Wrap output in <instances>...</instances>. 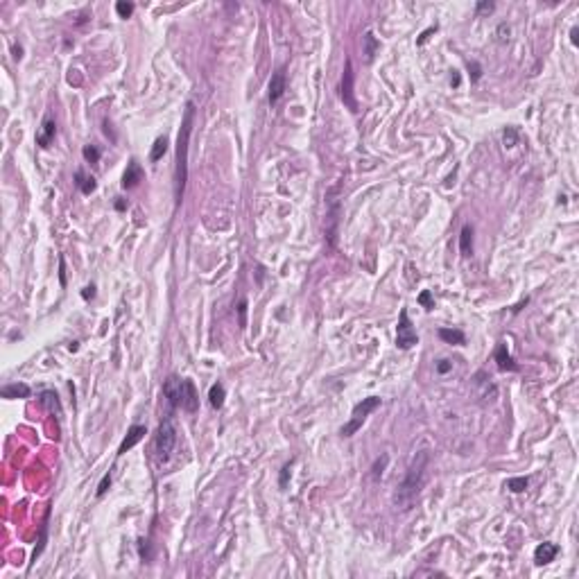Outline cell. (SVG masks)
Here are the masks:
<instances>
[{"label":"cell","instance_id":"obj_1","mask_svg":"<svg viewBox=\"0 0 579 579\" xmlns=\"http://www.w3.org/2000/svg\"><path fill=\"white\" fill-rule=\"evenodd\" d=\"M193 124H195V102H188L181 118V127H179V134H177V161H174V202H177V206H181L183 193H186L188 143H190V134H193Z\"/></svg>","mask_w":579,"mask_h":579},{"label":"cell","instance_id":"obj_2","mask_svg":"<svg viewBox=\"0 0 579 579\" xmlns=\"http://www.w3.org/2000/svg\"><path fill=\"white\" fill-rule=\"evenodd\" d=\"M428 464H430L428 451H418L416 455H414L412 464H410V468H408V475H405V480L398 484V491H396V496H394L396 507H401V509H410V507H412L414 498H416L418 491L423 489Z\"/></svg>","mask_w":579,"mask_h":579},{"label":"cell","instance_id":"obj_3","mask_svg":"<svg viewBox=\"0 0 579 579\" xmlns=\"http://www.w3.org/2000/svg\"><path fill=\"white\" fill-rule=\"evenodd\" d=\"M380 403H382V398L380 396H369V398H362V401L358 403L353 408V412H351V418H349V423H344L342 425V430H339V434L342 437H353L355 432H358L362 425H365V421H367V416H369L373 410H378L380 408Z\"/></svg>","mask_w":579,"mask_h":579},{"label":"cell","instance_id":"obj_4","mask_svg":"<svg viewBox=\"0 0 579 579\" xmlns=\"http://www.w3.org/2000/svg\"><path fill=\"white\" fill-rule=\"evenodd\" d=\"M174 444H177V430H174V423H172V418H163L161 425H159V432H156L154 437V455H156V461H167L172 455V451H174Z\"/></svg>","mask_w":579,"mask_h":579},{"label":"cell","instance_id":"obj_5","mask_svg":"<svg viewBox=\"0 0 579 579\" xmlns=\"http://www.w3.org/2000/svg\"><path fill=\"white\" fill-rule=\"evenodd\" d=\"M416 344H418L416 328L410 322L408 308H403L401 315H398V326H396V346L403 351H408V349H412V346H416Z\"/></svg>","mask_w":579,"mask_h":579},{"label":"cell","instance_id":"obj_6","mask_svg":"<svg viewBox=\"0 0 579 579\" xmlns=\"http://www.w3.org/2000/svg\"><path fill=\"white\" fill-rule=\"evenodd\" d=\"M353 64H351V59H346V64H344V73H342V84H339V97H342V102L346 109H351V111H358V100H355V91H353Z\"/></svg>","mask_w":579,"mask_h":579},{"label":"cell","instance_id":"obj_7","mask_svg":"<svg viewBox=\"0 0 579 579\" xmlns=\"http://www.w3.org/2000/svg\"><path fill=\"white\" fill-rule=\"evenodd\" d=\"M181 394H183V378H179V375H170V378L163 382V396L167 398L170 410L181 408Z\"/></svg>","mask_w":579,"mask_h":579},{"label":"cell","instance_id":"obj_8","mask_svg":"<svg viewBox=\"0 0 579 579\" xmlns=\"http://www.w3.org/2000/svg\"><path fill=\"white\" fill-rule=\"evenodd\" d=\"M181 408L186 412L195 414L199 410V396H197V387L193 380L183 378V394H181Z\"/></svg>","mask_w":579,"mask_h":579},{"label":"cell","instance_id":"obj_9","mask_svg":"<svg viewBox=\"0 0 579 579\" xmlns=\"http://www.w3.org/2000/svg\"><path fill=\"white\" fill-rule=\"evenodd\" d=\"M285 88H288V80H285V68H279L269 80V104H276L283 97Z\"/></svg>","mask_w":579,"mask_h":579},{"label":"cell","instance_id":"obj_10","mask_svg":"<svg viewBox=\"0 0 579 579\" xmlns=\"http://www.w3.org/2000/svg\"><path fill=\"white\" fill-rule=\"evenodd\" d=\"M143 177H145V172H143V167H140V163L136 161V159H131L127 170H124V174H123V188L124 190H131V188H136L143 181Z\"/></svg>","mask_w":579,"mask_h":579},{"label":"cell","instance_id":"obj_11","mask_svg":"<svg viewBox=\"0 0 579 579\" xmlns=\"http://www.w3.org/2000/svg\"><path fill=\"white\" fill-rule=\"evenodd\" d=\"M54 134H57V123H54L52 116H45V118H43V123H41V129H39V134H37V145H39V147H43V150H45V147H50Z\"/></svg>","mask_w":579,"mask_h":579},{"label":"cell","instance_id":"obj_12","mask_svg":"<svg viewBox=\"0 0 579 579\" xmlns=\"http://www.w3.org/2000/svg\"><path fill=\"white\" fill-rule=\"evenodd\" d=\"M559 554V545L557 543H541V545H537V550H534V563L537 566H547L550 561H554V557Z\"/></svg>","mask_w":579,"mask_h":579},{"label":"cell","instance_id":"obj_13","mask_svg":"<svg viewBox=\"0 0 579 579\" xmlns=\"http://www.w3.org/2000/svg\"><path fill=\"white\" fill-rule=\"evenodd\" d=\"M145 434H147V428L145 425H131V428L127 430V437L123 439V444H120L118 448V455H124L127 451H131L136 444H138L140 439H143Z\"/></svg>","mask_w":579,"mask_h":579},{"label":"cell","instance_id":"obj_14","mask_svg":"<svg viewBox=\"0 0 579 579\" xmlns=\"http://www.w3.org/2000/svg\"><path fill=\"white\" fill-rule=\"evenodd\" d=\"M494 360L498 362V367L502 371H518V365H516L514 358L509 355V351H507V344H504V342H500L498 346H496Z\"/></svg>","mask_w":579,"mask_h":579},{"label":"cell","instance_id":"obj_15","mask_svg":"<svg viewBox=\"0 0 579 579\" xmlns=\"http://www.w3.org/2000/svg\"><path fill=\"white\" fill-rule=\"evenodd\" d=\"M48 523H50V507H48V511H45V518H43V523H41V532H39V541H37V547H34V552H32L30 568H32L34 561H37V559L41 557V552L45 550V543H48Z\"/></svg>","mask_w":579,"mask_h":579},{"label":"cell","instance_id":"obj_16","mask_svg":"<svg viewBox=\"0 0 579 579\" xmlns=\"http://www.w3.org/2000/svg\"><path fill=\"white\" fill-rule=\"evenodd\" d=\"M0 396L9 398V401H14V398H27L30 396V387H27L25 382H11V385H5L0 389Z\"/></svg>","mask_w":579,"mask_h":579},{"label":"cell","instance_id":"obj_17","mask_svg":"<svg viewBox=\"0 0 579 579\" xmlns=\"http://www.w3.org/2000/svg\"><path fill=\"white\" fill-rule=\"evenodd\" d=\"M362 43H365V50H362V52H365V61L371 64L373 57L378 54V50H380V41H378V39L373 37V32L369 30V32H365V37H362Z\"/></svg>","mask_w":579,"mask_h":579},{"label":"cell","instance_id":"obj_18","mask_svg":"<svg viewBox=\"0 0 579 579\" xmlns=\"http://www.w3.org/2000/svg\"><path fill=\"white\" fill-rule=\"evenodd\" d=\"M75 183H77V188H80V193H82V195H91L93 190L97 188L95 177L86 174L84 170H77V172H75Z\"/></svg>","mask_w":579,"mask_h":579},{"label":"cell","instance_id":"obj_19","mask_svg":"<svg viewBox=\"0 0 579 579\" xmlns=\"http://www.w3.org/2000/svg\"><path fill=\"white\" fill-rule=\"evenodd\" d=\"M459 251L464 258H471L473 256V229L468 224L461 226V233H459Z\"/></svg>","mask_w":579,"mask_h":579},{"label":"cell","instance_id":"obj_20","mask_svg":"<svg viewBox=\"0 0 579 579\" xmlns=\"http://www.w3.org/2000/svg\"><path fill=\"white\" fill-rule=\"evenodd\" d=\"M224 398H226V389H224V385H222V382H215V385L210 387V392H208L210 408L222 410V405H224Z\"/></svg>","mask_w":579,"mask_h":579},{"label":"cell","instance_id":"obj_21","mask_svg":"<svg viewBox=\"0 0 579 579\" xmlns=\"http://www.w3.org/2000/svg\"><path fill=\"white\" fill-rule=\"evenodd\" d=\"M439 337L446 344H457V346L466 342V335L461 331H457V328H439Z\"/></svg>","mask_w":579,"mask_h":579},{"label":"cell","instance_id":"obj_22","mask_svg":"<svg viewBox=\"0 0 579 579\" xmlns=\"http://www.w3.org/2000/svg\"><path fill=\"white\" fill-rule=\"evenodd\" d=\"M165 152H167V138L165 136H161V138L154 140V147H152V152H150V159L152 161H159Z\"/></svg>","mask_w":579,"mask_h":579},{"label":"cell","instance_id":"obj_23","mask_svg":"<svg viewBox=\"0 0 579 579\" xmlns=\"http://www.w3.org/2000/svg\"><path fill=\"white\" fill-rule=\"evenodd\" d=\"M527 484H530L527 477H509V480H507V489L514 491V494H523L527 489Z\"/></svg>","mask_w":579,"mask_h":579},{"label":"cell","instance_id":"obj_24","mask_svg":"<svg viewBox=\"0 0 579 579\" xmlns=\"http://www.w3.org/2000/svg\"><path fill=\"white\" fill-rule=\"evenodd\" d=\"M41 403H43V405H48V408L52 410V412H54V410H57V412L61 414V408H59V396H57V394H54V392H43V394H41Z\"/></svg>","mask_w":579,"mask_h":579},{"label":"cell","instance_id":"obj_25","mask_svg":"<svg viewBox=\"0 0 579 579\" xmlns=\"http://www.w3.org/2000/svg\"><path fill=\"white\" fill-rule=\"evenodd\" d=\"M134 9H136L134 2H127V0H118V2H116V11H118L120 18H129L134 14Z\"/></svg>","mask_w":579,"mask_h":579},{"label":"cell","instance_id":"obj_26","mask_svg":"<svg viewBox=\"0 0 579 579\" xmlns=\"http://www.w3.org/2000/svg\"><path fill=\"white\" fill-rule=\"evenodd\" d=\"M82 154H84V159L88 163H97V161H100V150H97L95 145H84Z\"/></svg>","mask_w":579,"mask_h":579},{"label":"cell","instance_id":"obj_27","mask_svg":"<svg viewBox=\"0 0 579 579\" xmlns=\"http://www.w3.org/2000/svg\"><path fill=\"white\" fill-rule=\"evenodd\" d=\"M516 140H518V131H516L514 127L504 129V147H514Z\"/></svg>","mask_w":579,"mask_h":579},{"label":"cell","instance_id":"obj_28","mask_svg":"<svg viewBox=\"0 0 579 579\" xmlns=\"http://www.w3.org/2000/svg\"><path fill=\"white\" fill-rule=\"evenodd\" d=\"M238 322L242 328L247 326V299H240V303H238Z\"/></svg>","mask_w":579,"mask_h":579},{"label":"cell","instance_id":"obj_29","mask_svg":"<svg viewBox=\"0 0 579 579\" xmlns=\"http://www.w3.org/2000/svg\"><path fill=\"white\" fill-rule=\"evenodd\" d=\"M418 303L425 308V310H432L434 308V301H432V294H430V290H423L421 294H418Z\"/></svg>","mask_w":579,"mask_h":579},{"label":"cell","instance_id":"obj_30","mask_svg":"<svg viewBox=\"0 0 579 579\" xmlns=\"http://www.w3.org/2000/svg\"><path fill=\"white\" fill-rule=\"evenodd\" d=\"M111 480H113L111 473H107V475L100 480V484H97V498H102V496L109 491V487H111Z\"/></svg>","mask_w":579,"mask_h":579},{"label":"cell","instance_id":"obj_31","mask_svg":"<svg viewBox=\"0 0 579 579\" xmlns=\"http://www.w3.org/2000/svg\"><path fill=\"white\" fill-rule=\"evenodd\" d=\"M138 552H140V559H143V561H150V559H152V552H150V541H145V538H140V541H138Z\"/></svg>","mask_w":579,"mask_h":579},{"label":"cell","instance_id":"obj_32","mask_svg":"<svg viewBox=\"0 0 579 579\" xmlns=\"http://www.w3.org/2000/svg\"><path fill=\"white\" fill-rule=\"evenodd\" d=\"M290 475H292V461H288L283 466V471H281V480H279V484H281V489H285L288 487V480H290Z\"/></svg>","mask_w":579,"mask_h":579},{"label":"cell","instance_id":"obj_33","mask_svg":"<svg viewBox=\"0 0 579 579\" xmlns=\"http://www.w3.org/2000/svg\"><path fill=\"white\" fill-rule=\"evenodd\" d=\"M387 461H389V457L387 455H382V459H378L373 464V477H382V473H385V466H387Z\"/></svg>","mask_w":579,"mask_h":579},{"label":"cell","instance_id":"obj_34","mask_svg":"<svg viewBox=\"0 0 579 579\" xmlns=\"http://www.w3.org/2000/svg\"><path fill=\"white\" fill-rule=\"evenodd\" d=\"M468 70H471V80L473 82H477L480 77H482V66L477 64V61H471V64H468Z\"/></svg>","mask_w":579,"mask_h":579},{"label":"cell","instance_id":"obj_35","mask_svg":"<svg viewBox=\"0 0 579 579\" xmlns=\"http://www.w3.org/2000/svg\"><path fill=\"white\" fill-rule=\"evenodd\" d=\"M496 9V5L494 2H477V7H475V11H477V16L480 14H491V11Z\"/></svg>","mask_w":579,"mask_h":579},{"label":"cell","instance_id":"obj_36","mask_svg":"<svg viewBox=\"0 0 579 579\" xmlns=\"http://www.w3.org/2000/svg\"><path fill=\"white\" fill-rule=\"evenodd\" d=\"M82 299H86V301L95 299V285H86V288L82 290Z\"/></svg>","mask_w":579,"mask_h":579},{"label":"cell","instance_id":"obj_37","mask_svg":"<svg viewBox=\"0 0 579 579\" xmlns=\"http://www.w3.org/2000/svg\"><path fill=\"white\" fill-rule=\"evenodd\" d=\"M451 369H453L451 360H439V365H437V371H439V373H448Z\"/></svg>","mask_w":579,"mask_h":579},{"label":"cell","instance_id":"obj_38","mask_svg":"<svg viewBox=\"0 0 579 579\" xmlns=\"http://www.w3.org/2000/svg\"><path fill=\"white\" fill-rule=\"evenodd\" d=\"M59 283H61V288H66V263H64V256H59Z\"/></svg>","mask_w":579,"mask_h":579},{"label":"cell","instance_id":"obj_39","mask_svg":"<svg viewBox=\"0 0 579 579\" xmlns=\"http://www.w3.org/2000/svg\"><path fill=\"white\" fill-rule=\"evenodd\" d=\"M434 30H437V25H434V27H430V30H425V32H423V34H421V37H418L416 45H423V43H425V41H428V39H430V34H432V32H434Z\"/></svg>","mask_w":579,"mask_h":579},{"label":"cell","instance_id":"obj_40","mask_svg":"<svg viewBox=\"0 0 579 579\" xmlns=\"http://www.w3.org/2000/svg\"><path fill=\"white\" fill-rule=\"evenodd\" d=\"M577 34H579V30H577V27H573V30H570V41H573V45H577V43H579Z\"/></svg>","mask_w":579,"mask_h":579},{"label":"cell","instance_id":"obj_41","mask_svg":"<svg viewBox=\"0 0 579 579\" xmlns=\"http://www.w3.org/2000/svg\"><path fill=\"white\" fill-rule=\"evenodd\" d=\"M459 82H461V80H459V73H455V70H453V77H451V84H453V86H455V88H457V86H459Z\"/></svg>","mask_w":579,"mask_h":579},{"label":"cell","instance_id":"obj_42","mask_svg":"<svg viewBox=\"0 0 579 579\" xmlns=\"http://www.w3.org/2000/svg\"><path fill=\"white\" fill-rule=\"evenodd\" d=\"M116 208H118V210H124V208H127V204H124V199L116 197Z\"/></svg>","mask_w":579,"mask_h":579},{"label":"cell","instance_id":"obj_43","mask_svg":"<svg viewBox=\"0 0 579 579\" xmlns=\"http://www.w3.org/2000/svg\"><path fill=\"white\" fill-rule=\"evenodd\" d=\"M14 57H16V59H21V57H23V48H21V45H14Z\"/></svg>","mask_w":579,"mask_h":579}]
</instances>
